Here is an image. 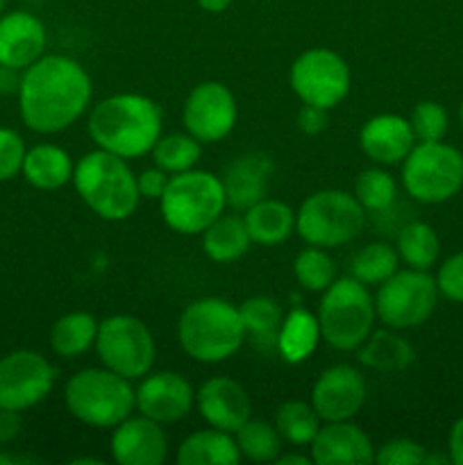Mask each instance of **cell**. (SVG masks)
<instances>
[{
	"label": "cell",
	"mask_w": 463,
	"mask_h": 465,
	"mask_svg": "<svg viewBox=\"0 0 463 465\" xmlns=\"http://www.w3.org/2000/svg\"><path fill=\"white\" fill-rule=\"evenodd\" d=\"M94 98V84L75 59L66 54H44L23 71L18 82V112L36 134H57L82 114Z\"/></svg>",
	"instance_id": "cell-1"
},
{
	"label": "cell",
	"mask_w": 463,
	"mask_h": 465,
	"mask_svg": "<svg viewBox=\"0 0 463 465\" xmlns=\"http://www.w3.org/2000/svg\"><path fill=\"white\" fill-rule=\"evenodd\" d=\"M91 141L123 159L143 157L162 136V109L141 94H116L100 100L86 121Z\"/></svg>",
	"instance_id": "cell-2"
},
{
	"label": "cell",
	"mask_w": 463,
	"mask_h": 465,
	"mask_svg": "<svg viewBox=\"0 0 463 465\" xmlns=\"http://www.w3.org/2000/svg\"><path fill=\"white\" fill-rule=\"evenodd\" d=\"M73 186L82 203L103 221H127L139 207V186L127 159L95 148L73 171Z\"/></svg>",
	"instance_id": "cell-3"
},
{
	"label": "cell",
	"mask_w": 463,
	"mask_h": 465,
	"mask_svg": "<svg viewBox=\"0 0 463 465\" xmlns=\"http://www.w3.org/2000/svg\"><path fill=\"white\" fill-rule=\"evenodd\" d=\"M182 350L200 363H221L245 343L239 307L222 298H200L177 321Z\"/></svg>",
	"instance_id": "cell-4"
},
{
	"label": "cell",
	"mask_w": 463,
	"mask_h": 465,
	"mask_svg": "<svg viewBox=\"0 0 463 465\" xmlns=\"http://www.w3.org/2000/svg\"><path fill=\"white\" fill-rule=\"evenodd\" d=\"M64 402L75 420L95 430H113L136 409L130 380L104 366L75 372L64 389Z\"/></svg>",
	"instance_id": "cell-5"
},
{
	"label": "cell",
	"mask_w": 463,
	"mask_h": 465,
	"mask_svg": "<svg viewBox=\"0 0 463 465\" xmlns=\"http://www.w3.org/2000/svg\"><path fill=\"white\" fill-rule=\"evenodd\" d=\"M162 218L177 234H202L227 207L221 177L207 171L177 173L168 180L162 200Z\"/></svg>",
	"instance_id": "cell-6"
},
{
	"label": "cell",
	"mask_w": 463,
	"mask_h": 465,
	"mask_svg": "<svg viewBox=\"0 0 463 465\" xmlns=\"http://www.w3.org/2000/svg\"><path fill=\"white\" fill-rule=\"evenodd\" d=\"M377 321L375 298L366 284L350 277H336L334 284L322 291V302L318 307L320 334L327 345L340 352L357 350Z\"/></svg>",
	"instance_id": "cell-7"
},
{
	"label": "cell",
	"mask_w": 463,
	"mask_h": 465,
	"mask_svg": "<svg viewBox=\"0 0 463 465\" xmlns=\"http://www.w3.org/2000/svg\"><path fill=\"white\" fill-rule=\"evenodd\" d=\"M366 213L354 193L339 189L316 191L300 204L295 213V232L307 245L339 248L352 243L361 234Z\"/></svg>",
	"instance_id": "cell-8"
},
{
	"label": "cell",
	"mask_w": 463,
	"mask_h": 465,
	"mask_svg": "<svg viewBox=\"0 0 463 465\" xmlns=\"http://www.w3.org/2000/svg\"><path fill=\"white\" fill-rule=\"evenodd\" d=\"M402 184L418 203H445L463 186V154L443 141H418L402 162Z\"/></svg>",
	"instance_id": "cell-9"
},
{
	"label": "cell",
	"mask_w": 463,
	"mask_h": 465,
	"mask_svg": "<svg viewBox=\"0 0 463 465\" xmlns=\"http://www.w3.org/2000/svg\"><path fill=\"white\" fill-rule=\"evenodd\" d=\"M438 286L429 271H395L377 286L375 312L381 325L390 330H413L427 322L438 304Z\"/></svg>",
	"instance_id": "cell-10"
},
{
	"label": "cell",
	"mask_w": 463,
	"mask_h": 465,
	"mask_svg": "<svg viewBox=\"0 0 463 465\" xmlns=\"http://www.w3.org/2000/svg\"><path fill=\"white\" fill-rule=\"evenodd\" d=\"M95 352L100 363L125 380H141L153 371L157 348L145 322L130 313H116L98 325Z\"/></svg>",
	"instance_id": "cell-11"
},
{
	"label": "cell",
	"mask_w": 463,
	"mask_h": 465,
	"mask_svg": "<svg viewBox=\"0 0 463 465\" xmlns=\"http://www.w3.org/2000/svg\"><path fill=\"white\" fill-rule=\"evenodd\" d=\"M293 94L304 104L334 109L345 100L352 84L350 66L339 53L330 48H309L293 62L289 73Z\"/></svg>",
	"instance_id": "cell-12"
},
{
	"label": "cell",
	"mask_w": 463,
	"mask_h": 465,
	"mask_svg": "<svg viewBox=\"0 0 463 465\" xmlns=\"http://www.w3.org/2000/svg\"><path fill=\"white\" fill-rule=\"evenodd\" d=\"M54 368L34 350H16L0 359V409L27 411L48 398Z\"/></svg>",
	"instance_id": "cell-13"
},
{
	"label": "cell",
	"mask_w": 463,
	"mask_h": 465,
	"mask_svg": "<svg viewBox=\"0 0 463 465\" xmlns=\"http://www.w3.org/2000/svg\"><path fill=\"white\" fill-rule=\"evenodd\" d=\"M236 98L222 82H200L186 95L182 121L189 134L200 143H216L222 141L236 125Z\"/></svg>",
	"instance_id": "cell-14"
},
{
	"label": "cell",
	"mask_w": 463,
	"mask_h": 465,
	"mask_svg": "<svg viewBox=\"0 0 463 465\" xmlns=\"http://www.w3.org/2000/svg\"><path fill=\"white\" fill-rule=\"evenodd\" d=\"M134 407L141 416L159 425H171L184 420L193 411L195 391L191 381L177 372H148L134 389Z\"/></svg>",
	"instance_id": "cell-15"
},
{
	"label": "cell",
	"mask_w": 463,
	"mask_h": 465,
	"mask_svg": "<svg viewBox=\"0 0 463 465\" xmlns=\"http://www.w3.org/2000/svg\"><path fill=\"white\" fill-rule=\"evenodd\" d=\"M368 386L361 372L348 363H339L320 372L311 391V407L322 422L352 420L363 409Z\"/></svg>",
	"instance_id": "cell-16"
},
{
	"label": "cell",
	"mask_w": 463,
	"mask_h": 465,
	"mask_svg": "<svg viewBox=\"0 0 463 465\" xmlns=\"http://www.w3.org/2000/svg\"><path fill=\"white\" fill-rule=\"evenodd\" d=\"M109 448L118 465H162L168 457V436L159 422L130 416L113 427Z\"/></svg>",
	"instance_id": "cell-17"
},
{
	"label": "cell",
	"mask_w": 463,
	"mask_h": 465,
	"mask_svg": "<svg viewBox=\"0 0 463 465\" xmlns=\"http://www.w3.org/2000/svg\"><path fill=\"white\" fill-rule=\"evenodd\" d=\"M195 407L209 427L230 434L250 420L252 413L248 391L232 377H212L204 381L195 393Z\"/></svg>",
	"instance_id": "cell-18"
},
{
	"label": "cell",
	"mask_w": 463,
	"mask_h": 465,
	"mask_svg": "<svg viewBox=\"0 0 463 465\" xmlns=\"http://www.w3.org/2000/svg\"><path fill=\"white\" fill-rule=\"evenodd\" d=\"M45 45H48V32L34 14L16 9L0 16V64L3 66L25 71L36 59L44 57Z\"/></svg>",
	"instance_id": "cell-19"
},
{
	"label": "cell",
	"mask_w": 463,
	"mask_h": 465,
	"mask_svg": "<svg viewBox=\"0 0 463 465\" xmlns=\"http://www.w3.org/2000/svg\"><path fill=\"white\" fill-rule=\"evenodd\" d=\"M309 448L316 465H368L375 461L372 440L350 420L320 425Z\"/></svg>",
	"instance_id": "cell-20"
},
{
	"label": "cell",
	"mask_w": 463,
	"mask_h": 465,
	"mask_svg": "<svg viewBox=\"0 0 463 465\" xmlns=\"http://www.w3.org/2000/svg\"><path fill=\"white\" fill-rule=\"evenodd\" d=\"M359 145L363 154L379 166H395L402 163L404 157L416 145L411 123L398 114H379L368 118L366 125L359 132Z\"/></svg>",
	"instance_id": "cell-21"
},
{
	"label": "cell",
	"mask_w": 463,
	"mask_h": 465,
	"mask_svg": "<svg viewBox=\"0 0 463 465\" xmlns=\"http://www.w3.org/2000/svg\"><path fill=\"white\" fill-rule=\"evenodd\" d=\"M272 162L266 154H243L227 166L222 177L227 207L234 212H245L259 200L266 198L272 175Z\"/></svg>",
	"instance_id": "cell-22"
},
{
	"label": "cell",
	"mask_w": 463,
	"mask_h": 465,
	"mask_svg": "<svg viewBox=\"0 0 463 465\" xmlns=\"http://www.w3.org/2000/svg\"><path fill=\"white\" fill-rule=\"evenodd\" d=\"M241 322H243V336L257 352L272 354L277 352V341H280L284 312L280 302L268 295L248 298L239 307Z\"/></svg>",
	"instance_id": "cell-23"
},
{
	"label": "cell",
	"mask_w": 463,
	"mask_h": 465,
	"mask_svg": "<svg viewBox=\"0 0 463 465\" xmlns=\"http://www.w3.org/2000/svg\"><path fill=\"white\" fill-rule=\"evenodd\" d=\"M73 171L75 163L66 150L54 143H39L25 153L21 173L34 189L57 191L73 182Z\"/></svg>",
	"instance_id": "cell-24"
},
{
	"label": "cell",
	"mask_w": 463,
	"mask_h": 465,
	"mask_svg": "<svg viewBox=\"0 0 463 465\" xmlns=\"http://www.w3.org/2000/svg\"><path fill=\"white\" fill-rule=\"evenodd\" d=\"M245 227L259 245H280L295 232V212L281 200L263 198L243 212Z\"/></svg>",
	"instance_id": "cell-25"
},
{
	"label": "cell",
	"mask_w": 463,
	"mask_h": 465,
	"mask_svg": "<svg viewBox=\"0 0 463 465\" xmlns=\"http://www.w3.org/2000/svg\"><path fill=\"white\" fill-rule=\"evenodd\" d=\"M241 459L234 436L213 427L186 436L177 450V463L182 465H239Z\"/></svg>",
	"instance_id": "cell-26"
},
{
	"label": "cell",
	"mask_w": 463,
	"mask_h": 465,
	"mask_svg": "<svg viewBox=\"0 0 463 465\" xmlns=\"http://www.w3.org/2000/svg\"><path fill=\"white\" fill-rule=\"evenodd\" d=\"M359 363L377 372H399L409 368L416 359V352L407 339L395 334V330H377L368 334L357 348Z\"/></svg>",
	"instance_id": "cell-27"
},
{
	"label": "cell",
	"mask_w": 463,
	"mask_h": 465,
	"mask_svg": "<svg viewBox=\"0 0 463 465\" xmlns=\"http://www.w3.org/2000/svg\"><path fill=\"white\" fill-rule=\"evenodd\" d=\"M248 227L239 213H221L207 230L202 232V250L212 262L232 263L250 250Z\"/></svg>",
	"instance_id": "cell-28"
},
{
	"label": "cell",
	"mask_w": 463,
	"mask_h": 465,
	"mask_svg": "<svg viewBox=\"0 0 463 465\" xmlns=\"http://www.w3.org/2000/svg\"><path fill=\"white\" fill-rule=\"evenodd\" d=\"M320 322L318 316L302 307L291 309L284 316L277 341V352L281 354L286 363H302L313 354V350L320 343Z\"/></svg>",
	"instance_id": "cell-29"
},
{
	"label": "cell",
	"mask_w": 463,
	"mask_h": 465,
	"mask_svg": "<svg viewBox=\"0 0 463 465\" xmlns=\"http://www.w3.org/2000/svg\"><path fill=\"white\" fill-rule=\"evenodd\" d=\"M98 325L100 322L86 312H71L59 316L50 330V345L54 354L64 359H77L86 354L91 348H95Z\"/></svg>",
	"instance_id": "cell-30"
},
{
	"label": "cell",
	"mask_w": 463,
	"mask_h": 465,
	"mask_svg": "<svg viewBox=\"0 0 463 465\" xmlns=\"http://www.w3.org/2000/svg\"><path fill=\"white\" fill-rule=\"evenodd\" d=\"M398 257L416 271H429L440 254V241L429 223L411 221L398 232Z\"/></svg>",
	"instance_id": "cell-31"
},
{
	"label": "cell",
	"mask_w": 463,
	"mask_h": 465,
	"mask_svg": "<svg viewBox=\"0 0 463 465\" xmlns=\"http://www.w3.org/2000/svg\"><path fill=\"white\" fill-rule=\"evenodd\" d=\"M153 162L168 175H177L195 168L202 154V143L189 132H172V134L159 136L157 143L153 145Z\"/></svg>",
	"instance_id": "cell-32"
},
{
	"label": "cell",
	"mask_w": 463,
	"mask_h": 465,
	"mask_svg": "<svg viewBox=\"0 0 463 465\" xmlns=\"http://www.w3.org/2000/svg\"><path fill=\"white\" fill-rule=\"evenodd\" d=\"M236 445H239L241 457L254 463L277 461L281 454V436L275 425H268L263 420H245L234 431Z\"/></svg>",
	"instance_id": "cell-33"
},
{
	"label": "cell",
	"mask_w": 463,
	"mask_h": 465,
	"mask_svg": "<svg viewBox=\"0 0 463 465\" xmlns=\"http://www.w3.org/2000/svg\"><path fill=\"white\" fill-rule=\"evenodd\" d=\"M320 422L322 420L316 409L307 402H300V400L284 402L277 409L275 416V427L281 440L291 445H311L318 430H320Z\"/></svg>",
	"instance_id": "cell-34"
},
{
	"label": "cell",
	"mask_w": 463,
	"mask_h": 465,
	"mask_svg": "<svg viewBox=\"0 0 463 465\" xmlns=\"http://www.w3.org/2000/svg\"><path fill=\"white\" fill-rule=\"evenodd\" d=\"M399 266L398 250L389 243H370L354 254L350 275L366 286H379L389 280Z\"/></svg>",
	"instance_id": "cell-35"
},
{
	"label": "cell",
	"mask_w": 463,
	"mask_h": 465,
	"mask_svg": "<svg viewBox=\"0 0 463 465\" xmlns=\"http://www.w3.org/2000/svg\"><path fill=\"white\" fill-rule=\"evenodd\" d=\"M293 272L295 280L302 289L311 291V293H322V291L330 289L336 280V263L330 254L325 252V248H316V245H309L302 252L295 257L293 262Z\"/></svg>",
	"instance_id": "cell-36"
},
{
	"label": "cell",
	"mask_w": 463,
	"mask_h": 465,
	"mask_svg": "<svg viewBox=\"0 0 463 465\" xmlns=\"http://www.w3.org/2000/svg\"><path fill=\"white\" fill-rule=\"evenodd\" d=\"M398 195L395 177L384 168H368L354 182V198L366 212H389Z\"/></svg>",
	"instance_id": "cell-37"
},
{
	"label": "cell",
	"mask_w": 463,
	"mask_h": 465,
	"mask_svg": "<svg viewBox=\"0 0 463 465\" xmlns=\"http://www.w3.org/2000/svg\"><path fill=\"white\" fill-rule=\"evenodd\" d=\"M409 123H411L413 136L420 143H427V141H443L449 127L448 112H445L443 104L434 103V100H422V103H418L413 107L411 116H409Z\"/></svg>",
	"instance_id": "cell-38"
},
{
	"label": "cell",
	"mask_w": 463,
	"mask_h": 465,
	"mask_svg": "<svg viewBox=\"0 0 463 465\" xmlns=\"http://www.w3.org/2000/svg\"><path fill=\"white\" fill-rule=\"evenodd\" d=\"M25 141L12 127H0V182H7L23 171Z\"/></svg>",
	"instance_id": "cell-39"
},
{
	"label": "cell",
	"mask_w": 463,
	"mask_h": 465,
	"mask_svg": "<svg viewBox=\"0 0 463 465\" xmlns=\"http://www.w3.org/2000/svg\"><path fill=\"white\" fill-rule=\"evenodd\" d=\"M427 450L411 439L386 440L375 452V461L381 465H418L425 463Z\"/></svg>",
	"instance_id": "cell-40"
},
{
	"label": "cell",
	"mask_w": 463,
	"mask_h": 465,
	"mask_svg": "<svg viewBox=\"0 0 463 465\" xmlns=\"http://www.w3.org/2000/svg\"><path fill=\"white\" fill-rule=\"evenodd\" d=\"M436 286H438V293L449 302L463 304V252L445 259L436 275Z\"/></svg>",
	"instance_id": "cell-41"
},
{
	"label": "cell",
	"mask_w": 463,
	"mask_h": 465,
	"mask_svg": "<svg viewBox=\"0 0 463 465\" xmlns=\"http://www.w3.org/2000/svg\"><path fill=\"white\" fill-rule=\"evenodd\" d=\"M168 180H171V177H168V173L162 171L159 166L141 171L139 175H136V186H139L141 198L162 200L163 191H166V186H168Z\"/></svg>",
	"instance_id": "cell-42"
},
{
	"label": "cell",
	"mask_w": 463,
	"mask_h": 465,
	"mask_svg": "<svg viewBox=\"0 0 463 465\" xmlns=\"http://www.w3.org/2000/svg\"><path fill=\"white\" fill-rule=\"evenodd\" d=\"M327 127V109L304 104L298 112V130L307 136H318Z\"/></svg>",
	"instance_id": "cell-43"
},
{
	"label": "cell",
	"mask_w": 463,
	"mask_h": 465,
	"mask_svg": "<svg viewBox=\"0 0 463 465\" xmlns=\"http://www.w3.org/2000/svg\"><path fill=\"white\" fill-rule=\"evenodd\" d=\"M23 431L21 411H9L0 409V445H7L16 440Z\"/></svg>",
	"instance_id": "cell-44"
},
{
	"label": "cell",
	"mask_w": 463,
	"mask_h": 465,
	"mask_svg": "<svg viewBox=\"0 0 463 465\" xmlns=\"http://www.w3.org/2000/svg\"><path fill=\"white\" fill-rule=\"evenodd\" d=\"M448 452H449V461L463 465V416L458 418V420L452 425V430H449Z\"/></svg>",
	"instance_id": "cell-45"
},
{
	"label": "cell",
	"mask_w": 463,
	"mask_h": 465,
	"mask_svg": "<svg viewBox=\"0 0 463 465\" xmlns=\"http://www.w3.org/2000/svg\"><path fill=\"white\" fill-rule=\"evenodd\" d=\"M16 73L18 71H14V68L3 66V64H0V94L18 91V82H21V77H16Z\"/></svg>",
	"instance_id": "cell-46"
},
{
	"label": "cell",
	"mask_w": 463,
	"mask_h": 465,
	"mask_svg": "<svg viewBox=\"0 0 463 465\" xmlns=\"http://www.w3.org/2000/svg\"><path fill=\"white\" fill-rule=\"evenodd\" d=\"M198 5L204 9V12L221 14V12H225L227 7H230L232 0H198Z\"/></svg>",
	"instance_id": "cell-47"
},
{
	"label": "cell",
	"mask_w": 463,
	"mask_h": 465,
	"mask_svg": "<svg viewBox=\"0 0 463 465\" xmlns=\"http://www.w3.org/2000/svg\"><path fill=\"white\" fill-rule=\"evenodd\" d=\"M277 465H311V457H304V454H284V457H277Z\"/></svg>",
	"instance_id": "cell-48"
},
{
	"label": "cell",
	"mask_w": 463,
	"mask_h": 465,
	"mask_svg": "<svg viewBox=\"0 0 463 465\" xmlns=\"http://www.w3.org/2000/svg\"><path fill=\"white\" fill-rule=\"evenodd\" d=\"M458 118H461V125H463V103H461V109H458Z\"/></svg>",
	"instance_id": "cell-49"
},
{
	"label": "cell",
	"mask_w": 463,
	"mask_h": 465,
	"mask_svg": "<svg viewBox=\"0 0 463 465\" xmlns=\"http://www.w3.org/2000/svg\"><path fill=\"white\" fill-rule=\"evenodd\" d=\"M3 12H5V0H0V16H3Z\"/></svg>",
	"instance_id": "cell-50"
}]
</instances>
